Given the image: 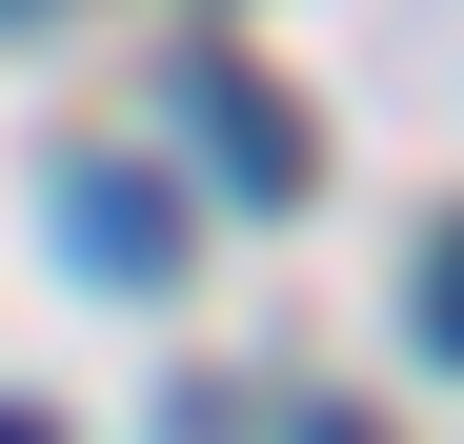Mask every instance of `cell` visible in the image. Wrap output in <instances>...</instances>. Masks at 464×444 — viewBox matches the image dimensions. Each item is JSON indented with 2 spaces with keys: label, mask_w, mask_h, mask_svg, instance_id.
Wrapping results in <instances>:
<instances>
[{
  "label": "cell",
  "mask_w": 464,
  "mask_h": 444,
  "mask_svg": "<svg viewBox=\"0 0 464 444\" xmlns=\"http://www.w3.org/2000/svg\"><path fill=\"white\" fill-rule=\"evenodd\" d=\"M162 101H182V141H202L243 202H303V121H283V82H243V61H182Z\"/></svg>",
  "instance_id": "2"
},
{
  "label": "cell",
  "mask_w": 464,
  "mask_h": 444,
  "mask_svg": "<svg viewBox=\"0 0 464 444\" xmlns=\"http://www.w3.org/2000/svg\"><path fill=\"white\" fill-rule=\"evenodd\" d=\"M424 343L464 363V222H444V283H424Z\"/></svg>",
  "instance_id": "3"
},
{
  "label": "cell",
  "mask_w": 464,
  "mask_h": 444,
  "mask_svg": "<svg viewBox=\"0 0 464 444\" xmlns=\"http://www.w3.org/2000/svg\"><path fill=\"white\" fill-rule=\"evenodd\" d=\"M61 243H82V283H182V182L162 162H61Z\"/></svg>",
  "instance_id": "1"
},
{
  "label": "cell",
  "mask_w": 464,
  "mask_h": 444,
  "mask_svg": "<svg viewBox=\"0 0 464 444\" xmlns=\"http://www.w3.org/2000/svg\"><path fill=\"white\" fill-rule=\"evenodd\" d=\"M0 21H21V0H0Z\"/></svg>",
  "instance_id": "4"
}]
</instances>
